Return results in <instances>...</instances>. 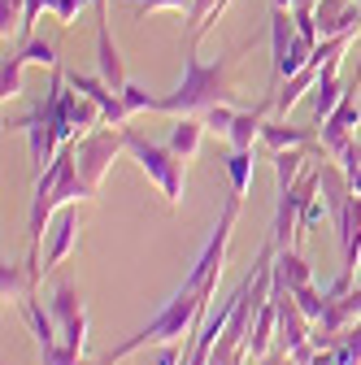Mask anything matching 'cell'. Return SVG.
<instances>
[{
	"mask_svg": "<svg viewBox=\"0 0 361 365\" xmlns=\"http://www.w3.org/2000/svg\"><path fill=\"white\" fill-rule=\"evenodd\" d=\"M83 196H92L87 192V182L78 174V157H74V144H66L49 165H44L35 174V192H31V217H26V244H31V279L39 283V240L44 231H49V222L53 213H61L70 200H83Z\"/></svg>",
	"mask_w": 361,
	"mask_h": 365,
	"instance_id": "6da1fadb",
	"label": "cell"
},
{
	"mask_svg": "<svg viewBox=\"0 0 361 365\" xmlns=\"http://www.w3.org/2000/svg\"><path fill=\"white\" fill-rule=\"evenodd\" d=\"M205 313H209V296H205L196 283L183 279V287H178V292L161 304V313L153 317L148 327H140L131 339H122L118 348H109L96 365H118V361H126L131 352H140V348H148V344H174L178 335H192V327L200 322Z\"/></svg>",
	"mask_w": 361,
	"mask_h": 365,
	"instance_id": "7a4b0ae2",
	"label": "cell"
},
{
	"mask_svg": "<svg viewBox=\"0 0 361 365\" xmlns=\"http://www.w3.org/2000/svg\"><path fill=\"white\" fill-rule=\"evenodd\" d=\"M231 66H235V53L222 57L213 66H205L196 57V43H188V57H183V83H178L170 96L157 101L161 113H174V118H188V113H205L213 105H222L231 96Z\"/></svg>",
	"mask_w": 361,
	"mask_h": 365,
	"instance_id": "3957f363",
	"label": "cell"
},
{
	"mask_svg": "<svg viewBox=\"0 0 361 365\" xmlns=\"http://www.w3.org/2000/svg\"><path fill=\"white\" fill-rule=\"evenodd\" d=\"M122 140H126V153L140 161V170L161 187V196L170 200V205H178L183 200V192H188V170H183V157H178L170 144H153V140H144L140 130H131V126H122Z\"/></svg>",
	"mask_w": 361,
	"mask_h": 365,
	"instance_id": "277c9868",
	"label": "cell"
},
{
	"mask_svg": "<svg viewBox=\"0 0 361 365\" xmlns=\"http://www.w3.org/2000/svg\"><path fill=\"white\" fill-rule=\"evenodd\" d=\"M126 148V140H122V126L118 130H87L83 140H74V157H78V174H83V182H87V192H101V182H105V174H109V165H113V157Z\"/></svg>",
	"mask_w": 361,
	"mask_h": 365,
	"instance_id": "5b68a950",
	"label": "cell"
},
{
	"mask_svg": "<svg viewBox=\"0 0 361 365\" xmlns=\"http://www.w3.org/2000/svg\"><path fill=\"white\" fill-rule=\"evenodd\" d=\"M357 87H361V78L344 87V101L335 105V113H331V118L322 122V130H318V144H322V153H327L331 161H340V157H344V148L352 144V130L361 126V109H357Z\"/></svg>",
	"mask_w": 361,
	"mask_h": 365,
	"instance_id": "8992f818",
	"label": "cell"
},
{
	"mask_svg": "<svg viewBox=\"0 0 361 365\" xmlns=\"http://www.w3.org/2000/svg\"><path fill=\"white\" fill-rule=\"evenodd\" d=\"M318 192L331 209V226H335V235L344 231V222H348V205H352V182L344 174V165L335 161H318Z\"/></svg>",
	"mask_w": 361,
	"mask_h": 365,
	"instance_id": "52a82bcc",
	"label": "cell"
},
{
	"mask_svg": "<svg viewBox=\"0 0 361 365\" xmlns=\"http://www.w3.org/2000/svg\"><path fill=\"white\" fill-rule=\"evenodd\" d=\"M66 83L74 87V91H83V96H92L96 105H101V113H105V122L109 126H122L131 113H126V105H122V91L118 87H109L101 74L92 78V74H78V70H66Z\"/></svg>",
	"mask_w": 361,
	"mask_h": 365,
	"instance_id": "ba28073f",
	"label": "cell"
},
{
	"mask_svg": "<svg viewBox=\"0 0 361 365\" xmlns=\"http://www.w3.org/2000/svg\"><path fill=\"white\" fill-rule=\"evenodd\" d=\"M78 231H83V222H78V213L66 205V209L57 213V222H53V231H49V252H44V261H39V274H53L70 252H78Z\"/></svg>",
	"mask_w": 361,
	"mask_h": 365,
	"instance_id": "9c48e42d",
	"label": "cell"
},
{
	"mask_svg": "<svg viewBox=\"0 0 361 365\" xmlns=\"http://www.w3.org/2000/svg\"><path fill=\"white\" fill-rule=\"evenodd\" d=\"M313 18H318L322 39H335V35H357V26H361V9H357V0H318Z\"/></svg>",
	"mask_w": 361,
	"mask_h": 365,
	"instance_id": "30bf717a",
	"label": "cell"
},
{
	"mask_svg": "<svg viewBox=\"0 0 361 365\" xmlns=\"http://www.w3.org/2000/svg\"><path fill=\"white\" fill-rule=\"evenodd\" d=\"M296 18L288 9H275L270 5V43H275V78H288V61H292V48H296Z\"/></svg>",
	"mask_w": 361,
	"mask_h": 365,
	"instance_id": "8fae6325",
	"label": "cell"
},
{
	"mask_svg": "<svg viewBox=\"0 0 361 365\" xmlns=\"http://www.w3.org/2000/svg\"><path fill=\"white\" fill-rule=\"evenodd\" d=\"M335 66H340V53H335V57L322 66L318 83H313V118H318V122H327V118L335 113V105L344 101V87H348V83H340Z\"/></svg>",
	"mask_w": 361,
	"mask_h": 365,
	"instance_id": "7c38bea8",
	"label": "cell"
},
{
	"mask_svg": "<svg viewBox=\"0 0 361 365\" xmlns=\"http://www.w3.org/2000/svg\"><path fill=\"white\" fill-rule=\"evenodd\" d=\"M270 339H279V309H275V300H265V304L257 309L253 327H248V339H244V352H248L253 361H261V356L270 352Z\"/></svg>",
	"mask_w": 361,
	"mask_h": 365,
	"instance_id": "4fadbf2b",
	"label": "cell"
},
{
	"mask_svg": "<svg viewBox=\"0 0 361 365\" xmlns=\"http://www.w3.org/2000/svg\"><path fill=\"white\" fill-rule=\"evenodd\" d=\"M261 144L270 148V153H283V148H313L318 144V135H313L309 126H292V122H265L261 126Z\"/></svg>",
	"mask_w": 361,
	"mask_h": 365,
	"instance_id": "5bb4252c",
	"label": "cell"
},
{
	"mask_svg": "<svg viewBox=\"0 0 361 365\" xmlns=\"http://www.w3.org/2000/svg\"><path fill=\"white\" fill-rule=\"evenodd\" d=\"M335 240H340V252H344V269L357 274V261H361V196L357 192H352V205H348V222Z\"/></svg>",
	"mask_w": 361,
	"mask_h": 365,
	"instance_id": "9a60e30c",
	"label": "cell"
},
{
	"mask_svg": "<svg viewBox=\"0 0 361 365\" xmlns=\"http://www.w3.org/2000/svg\"><path fill=\"white\" fill-rule=\"evenodd\" d=\"M275 283H283L288 292H296V287L313 283V274H309V261H305L296 248H279V252H275Z\"/></svg>",
	"mask_w": 361,
	"mask_h": 365,
	"instance_id": "2e32d148",
	"label": "cell"
},
{
	"mask_svg": "<svg viewBox=\"0 0 361 365\" xmlns=\"http://www.w3.org/2000/svg\"><path fill=\"white\" fill-rule=\"evenodd\" d=\"M0 296H5V300L35 296V279H31V265L26 261H9L5 257V265H0Z\"/></svg>",
	"mask_w": 361,
	"mask_h": 365,
	"instance_id": "e0dca14e",
	"label": "cell"
},
{
	"mask_svg": "<svg viewBox=\"0 0 361 365\" xmlns=\"http://www.w3.org/2000/svg\"><path fill=\"white\" fill-rule=\"evenodd\" d=\"M205 130H209V126H205V118L188 113V118H178V122H174V130H170V140H166V144H170L178 157L188 161V157L200 148V135H205Z\"/></svg>",
	"mask_w": 361,
	"mask_h": 365,
	"instance_id": "ac0fdd59",
	"label": "cell"
},
{
	"mask_svg": "<svg viewBox=\"0 0 361 365\" xmlns=\"http://www.w3.org/2000/svg\"><path fill=\"white\" fill-rule=\"evenodd\" d=\"M18 304H22V317H26V327H31L35 344H57V339H61L57 317H53V313H44L35 296H26V300H18Z\"/></svg>",
	"mask_w": 361,
	"mask_h": 365,
	"instance_id": "d6986e66",
	"label": "cell"
},
{
	"mask_svg": "<svg viewBox=\"0 0 361 365\" xmlns=\"http://www.w3.org/2000/svg\"><path fill=\"white\" fill-rule=\"evenodd\" d=\"M49 313L57 317V327H66V322H74V317H83L87 309H83L78 287H74V283H57V292H53V300H49Z\"/></svg>",
	"mask_w": 361,
	"mask_h": 365,
	"instance_id": "ffe728a7",
	"label": "cell"
},
{
	"mask_svg": "<svg viewBox=\"0 0 361 365\" xmlns=\"http://www.w3.org/2000/svg\"><path fill=\"white\" fill-rule=\"evenodd\" d=\"M265 118V109H253V113H235V122H231V130H227V140H231V148H253L257 140H261V122Z\"/></svg>",
	"mask_w": 361,
	"mask_h": 365,
	"instance_id": "44dd1931",
	"label": "cell"
},
{
	"mask_svg": "<svg viewBox=\"0 0 361 365\" xmlns=\"http://www.w3.org/2000/svg\"><path fill=\"white\" fill-rule=\"evenodd\" d=\"M227 174H231V192L244 196L248 182H253V148H231L227 157Z\"/></svg>",
	"mask_w": 361,
	"mask_h": 365,
	"instance_id": "7402d4cb",
	"label": "cell"
},
{
	"mask_svg": "<svg viewBox=\"0 0 361 365\" xmlns=\"http://www.w3.org/2000/svg\"><path fill=\"white\" fill-rule=\"evenodd\" d=\"M22 57L18 53H5V66H0V96L5 101H14V96H22Z\"/></svg>",
	"mask_w": 361,
	"mask_h": 365,
	"instance_id": "603a6c76",
	"label": "cell"
},
{
	"mask_svg": "<svg viewBox=\"0 0 361 365\" xmlns=\"http://www.w3.org/2000/svg\"><path fill=\"white\" fill-rule=\"evenodd\" d=\"M292 296H296V304H300V313L309 317V322H322V313H327V287L318 292L313 283H305V287H296Z\"/></svg>",
	"mask_w": 361,
	"mask_h": 365,
	"instance_id": "cb8c5ba5",
	"label": "cell"
},
{
	"mask_svg": "<svg viewBox=\"0 0 361 365\" xmlns=\"http://www.w3.org/2000/svg\"><path fill=\"white\" fill-rule=\"evenodd\" d=\"M18 57L31 66H57V43H49V39H26L22 48H18Z\"/></svg>",
	"mask_w": 361,
	"mask_h": 365,
	"instance_id": "d4e9b609",
	"label": "cell"
},
{
	"mask_svg": "<svg viewBox=\"0 0 361 365\" xmlns=\"http://www.w3.org/2000/svg\"><path fill=\"white\" fill-rule=\"evenodd\" d=\"M327 217H331L327 200H322V196H309V200H305V209H300V226H296V235H309L313 226H322Z\"/></svg>",
	"mask_w": 361,
	"mask_h": 365,
	"instance_id": "484cf974",
	"label": "cell"
},
{
	"mask_svg": "<svg viewBox=\"0 0 361 365\" xmlns=\"http://www.w3.org/2000/svg\"><path fill=\"white\" fill-rule=\"evenodd\" d=\"M39 365H87V361H83L78 352H70V348L57 339V344H39ZM92 365H96V361H92Z\"/></svg>",
	"mask_w": 361,
	"mask_h": 365,
	"instance_id": "4316f807",
	"label": "cell"
},
{
	"mask_svg": "<svg viewBox=\"0 0 361 365\" xmlns=\"http://www.w3.org/2000/svg\"><path fill=\"white\" fill-rule=\"evenodd\" d=\"M157 101H161V96H148V91H144V87H135V83H126V87H122V105H126V113L157 109Z\"/></svg>",
	"mask_w": 361,
	"mask_h": 365,
	"instance_id": "83f0119b",
	"label": "cell"
},
{
	"mask_svg": "<svg viewBox=\"0 0 361 365\" xmlns=\"http://www.w3.org/2000/svg\"><path fill=\"white\" fill-rule=\"evenodd\" d=\"M61 344H66L70 352H78V356H83V348H87V313L61 327Z\"/></svg>",
	"mask_w": 361,
	"mask_h": 365,
	"instance_id": "f1b7e54d",
	"label": "cell"
},
{
	"mask_svg": "<svg viewBox=\"0 0 361 365\" xmlns=\"http://www.w3.org/2000/svg\"><path fill=\"white\" fill-rule=\"evenodd\" d=\"M200 118H205V126H209V130H218V135H227V130H231V122H235V109H231L227 101H222V105L205 109Z\"/></svg>",
	"mask_w": 361,
	"mask_h": 365,
	"instance_id": "f546056e",
	"label": "cell"
},
{
	"mask_svg": "<svg viewBox=\"0 0 361 365\" xmlns=\"http://www.w3.org/2000/svg\"><path fill=\"white\" fill-rule=\"evenodd\" d=\"M161 9H178V14H192V0H140L135 14L148 18V14H161Z\"/></svg>",
	"mask_w": 361,
	"mask_h": 365,
	"instance_id": "4dcf8cb0",
	"label": "cell"
},
{
	"mask_svg": "<svg viewBox=\"0 0 361 365\" xmlns=\"http://www.w3.org/2000/svg\"><path fill=\"white\" fill-rule=\"evenodd\" d=\"M53 5H57V0H26V5H22V26H18V31H22V43L31 39V26H35L39 9H53Z\"/></svg>",
	"mask_w": 361,
	"mask_h": 365,
	"instance_id": "1f68e13d",
	"label": "cell"
},
{
	"mask_svg": "<svg viewBox=\"0 0 361 365\" xmlns=\"http://www.w3.org/2000/svg\"><path fill=\"white\" fill-rule=\"evenodd\" d=\"M83 5H96V0H57V5H53V14H57L61 22H74V18L83 14Z\"/></svg>",
	"mask_w": 361,
	"mask_h": 365,
	"instance_id": "d6a6232c",
	"label": "cell"
},
{
	"mask_svg": "<svg viewBox=\"0 0 361 365\" xmlns=\"http://www.w3.org/2000/svg\"><path fill=\"white\" fill-rule=\"evenodd\" d=\"M178 356H188V348H178V344H161L157 365H178Z\"/></svg>",
	"mask_w": 361,
	"mask_h": 365,
	"instance_id": "836d02e7",
	"label": "cell"
},
{
	"mask_svg": "<svg viewBox=\"0 0 361 365\" xmlns=\"http://www.w3.org/2000/svg\"><path fill=\"white\" fill-rule=\"evenodd\" d=\"M313 9H318V0H296L292 5V14H313Z\"/></svg>",
	"mask_w": 361,
	"mask_h": 365,
	"instance_id": "e575fe53",
	"label": "cell"
},
{
	"mask_svg": "<svg viewBox=\"0 0 361 365\" xmlns=\"http://www.w3.org/2000/svg\"><path fill=\"white\" fill-rule=\"evenodd\" d=\"M270 5H275V9H292V5H296V0H270Z\"/></svg>",
	"mask_w": 361,
	"mask_h": 365,
	"instance_id": "d590c367",
	"label": "cell"
},
{
	"mask_svg": "<svg viewBox=\"0 0 361 365\" xmlns=\"http://www.w3.org/2000/svg\"><path fill=\"white\" fill-rule=\"evenodd\" d=\"M231 365H253V356H248V352H240V356H235Z\"/></svg>",
	"mask_w": 361,
	"mask_h": 365,
	"instance_id": "8d00e7d4",
	"label": "cell"
},
{
	"mask_svg": "<svg viewBox=\"0 0 361 365\" xmlns=\"http://www.w3.org/2000/svg\"><path fill=\"white\" fill-rule=\"evenodd\" d=\"M357 9H361V0H357Z\"/></svg>",
	"mask_w": 361,
	"mask_h": 365,
	"instance_id": "74e56055",
	"label": "cell"
}]
</instances>
